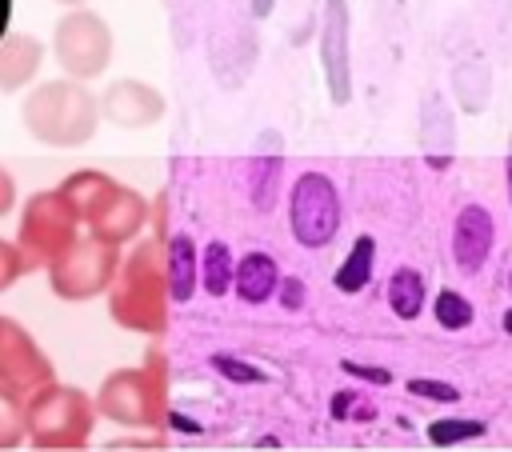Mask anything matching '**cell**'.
<instances>
[{
	"label": "cell",
	"instance_id": "cell-1",
	"mask_svg": "<svg viewBox=\"0 0 512 452\" xmlns=\"http://www.w3.org/2000/svg\"><path fill=\"white\" fill-rule=\"evenodd\" d=\"M108 316L124 332L140 336H160L168 328V284H164V260H160V240H132V248L120 256V268L108 284Z\"/></svg>",
	"mask_w": 512,
	"mask_h": 452
},
{
	"label": "cell",
	"instance_id": "cell-2",
	"mask_svg": "<svg viewBox=\"0 0 512 452\" xmlns=\"http://www.w3.org/2000/svg\"><path fill=\"white\" fill-rule=\"evenodd\" d=\"M20 120L24 132L44 148H80L100 128V104L84 80L60 76L32 84L20 104Z\"/></svg>",
	"mask_w": 512,
	"mask_h": 452
},
{
	"label": "cell",
	"instance_id": "cell-3",
	"mask_svg": "<svg viewBox=\"0 0 512 452\" xmlns=\"http://www.w3.org/2000/svg\"><path fill=\"white\" fill-rule=\"evenodd\" d=\"M96 420V400L60 380H48L24 396V440L32 448H84Z\"/></svg>",
	"mask_w": 512,
	"mask_h": 452
},
{
	"label": "cell",
	"instance_id": "cell-4",
	"mask_svg": "<svg viewBox=\"0 0 512 452\" xmlns=\"http://www.w3.org/2000/svg\"><path fill=\"white\" fill-rule=\"evenodd\" d=\"M96 400V416L120 424V428H160L168 420V380L164 360L136 368H116L104 376Z\"/></svg>",
	"mask_w": 512,
	"mask_h": 452
},
{
	"label": "cell",
	"instance_id": "cell-5",
	"mask_svg": "<svg viewBox=\"0 0 512 452\" xmlns=\"http://www.w3.org/2000/svg\"><path fill=\"white\" fill-rule=\"evenodd\" d=\"M344 228V200L328 172L304 168L288 184V232L304 252H324Z\"/></svg>",
	"mask_w": 512,
	"mask_h": 452
},
{
	"label": "cell",
	"instance_id": "cell-6",
	"mask_svg": "<svg viewBox=\"0 0 512 452\" xmlns=\"http://www.w3.org/2000/svg\"><path fill=\"white\" fill-rule=\"evenodd\" d=\"M80 236V220L60 196V188L32 192L20 204V224H16V248L24 256V272L48 268L72 240Z\"/></svg>",
	"mask_w": 512,
	"mask_h": 452
},
{
	"label": "cell",
	"instance_id": "cell-7",
	"mask_svg": "<svg viewBox=\"0 0 512 452\" xmlns=\"http://www.w3.org/2000/svg\"><path fill=\"white\" fill-rule=\"evenodd\" d=\"M120 256H124L120 244H108L96 232H84L44 268L48 272V288L68 304L96 300V296L108 292V284H112V276L120 268Z\"/></svg>",
	"mask_w": 512,
	"mask_h": 452
},
{
	"label": "cell",
	"instance_id": "cell-8",
	"mask_svg": "<svg viewBox=\"0 0 512 452\" xmlns=\"http://www.w3.org/2000/svg\"><path fill=\"white\" fill-rule=\"evenodd\" d=\"M112 52H116V40H112V28L104 24V16L88 12L84 4L64 12L56 20V32H52V56L56 64L64 68V76L72 80H96L104 76V68L112 64Z\"/></svg>",
	"mask_w": 512,
	"mask_h": 452
},
{
	"label": "cell",
	"instance_id": "cell-9",
	"mask_svg": "<svg viewBox=\"0 0 512 452\" xmlns=\"http://www.w3.org/2000/svg\"><path fill=\"white\" fill-rule=\"evenodd\" d=\"M96 104H100V120L112 124V128H124V132L152 128L168 112L164 92L156 84H148V80H136V76H120L108 88H100Z\"/></svg>",
	"mask_w": 512,
	"mask_h": 452
},
{
	"label": "cell",
	"instance_id": "cell-10",
	"mask_svg": "<svg viewBox=\"0 0 512 452\" xmlns=\"http://www.w3.org/2000/svg\"><path fill=\"white\" fill-rule=\"evenodd\" d=\"M48 380H56V368L40 352L32 332L24 324H16L12 316H0V384L28 396L32 388H40Z\"/></svg>",
	"mask_w": 512,
	"mask_h": 452
},
{
	"label": "cell",
	"instance_id": "cell-11",
	"mask_svg": "<svg viewBox=\"0 0 512 452\" xmlns=\"http://www.w3.org/2000/svg\"><path fill=\"white\" fill-rule=\"evenodd\" d=\"M496 248V220L480 200H468L456 208L452 216V232H448V256L456 276H476Z\"/></svg>",
	"mask_w": 512,
	"mask_h": 452
},
{
	"label": "cell",
	"instance_id": "cell-12",
	"mask_svg": "<svg viewBox=\"0 0 512 452\" xmlns=\"http://www.w3.org/2000/svg\"><path fill=\"white\" fill-rule=\"evenodd\" d=\"M148 220H152V204H148L136 188L116 184V192L108 196V204L88 220V232H96V236L108 240V244L128 248V244L148 228Z\"/></svg>",
	"mask_w": 512,
	"mask_h": 452
},
{
	"label": "cell",
	"instance_id": "cell-13",
	"mask_svg": "<svg viewBox=\"0 0 512 452\" xmlns=\"http://www.w3.org/2000/svg\"><path fill=\"white\" fill-rule=\"evenodd\" d=\"M160 240V260H164V284L172 304H188L200 292V248L188 232H168Z\"/></svg>",
	"mask_w": 512,
	"mask_h": 452
},
{
	"label": "cell",
	"instance_id": "cell-14",
	"mask_svg": "<svg viewBox=\"0 0 512 452\" xmlns=\"http://www.w3.org/2000/svg\"><path fill=\"white\" fill-rule=\"evenodd\" d=\"M280 260L264 248H252V252H240L236 256V268H232V296L248 308H260L276 296L280 288Z\"/></svg>",
	"mask_w": 512,
	"mask_h": 452
},
{
	"label": "cell",
	"instance_id": "cell-15",
	"mask_svg": "<svg viewBox=\"0 0 512 452\" xmlns=\"http://www.w3.org/2000/svg\"><path fill=\"white\" fill-rule=\"evenodd\" d=\"M44 64V44L32 32H0V92H20L36 80Z\"/></svg>",
	"mask_w": 512,
	"mask_h": 452
},
{
	"label": "cell",
	"instance_id": "cell-16",
	"mask_svg": "<svg viewBox=\"0 0 512 452\" xmlns=\"http://www.w3.org/2000/svg\"><path fill=\"white\" fill-rule=\"evenodd\" d=\"M384 304L400 324H412L428 308V280L416 264H396L384 280Z\"/></svg>",
	"mask_w": 512,
	"mask_h": 452
},
{
	"label": "cell",
	"instance_id": "cell-17",
	"mask_svg": "<svg viewBox=\"0 0 512 452\" xmlns=\"http://www.w3.org/2000/svg\"><path fill=\"white\" fill-rule=\"evenodd\" d=\"M116 184H120V180H112V176L100 172V168H80V172H68V176L60 180V196L68 200V208L76 212V220L88 224V220L108 204V196L116 192Z\"/></svg>",
	"mask_w": 512,
	"mask_h": 452
},
{
	"label": "cell",
	"instance_id": "cell-18",
	"mask_svg": "<svg viewBox=\"0 0 512 452\" xmlns=\"http://www.w3.org/2000/svg\"><path fill=\"white\" fill-rule=\"evenodd\" d=\"M324 72H328V92L336 104L348 100V28H344V4L328 0V20H324Z\"/></svg>",
	"mask_w": 512,
	"mask_h": 452
},
{
	"label": "cell",
	"instance_id": "cell-19",
	"mask_svg": "<svg viewBox=\"0 0 512 452\" xmlns=\"http://www.w3.org/2000/svg\"><path fill=\"white\" fill-rule=\"evenodd\" d=\"M372 272H376V236L372 232H360L352 240V248L344 252V260L336 264L332 288L344 292V296H360L372 284Z\"/></svg>",
	"mask_w": 512,
	"mask_h": 452
},
{
	"label": "cell",
	"instance_id": "cell-20",
	"mask_svg": "<svg viewBox=\"0 0 512 452\" xmlns=\"http://www.w3.org/2000/svg\"><path fill=\"white\" fill-rule=\"evenodd\" d=\"M232 268H236V252L224 240H208L200 248V292H208L212 300L228 296L232 292Z\"/></svg>",
	"mask_w": 512,
	"mask_h": 452
},
{
	"label": "cell",
	"instance_id": "cell-21",
	"mask_svg": "<svg viewBox=\"0 0 512 452\" xmlns=\"http://www.w3.org/2000/svg\"><path fill=\"white\" fill-rule=\"evenodd\" d=\"M432 320H436V328H444V332H464V328H472L476 308H472V300H468L460 288L444 284V288L432 296Z\"/></svg>",
	"mask_w": 512,
	"mask_h": 452
},
{
	"label": "cell",
	"instance_id": "cell-22",
	"mask_svg": "<svg viewBox=\"0 0 512 452\" xmlns=\"http://www.w3.org/2000/svg\"><path fill=\"white\" fill-rule=\"evenodd\" d=\"M488 432L484 420H468V416H440L428 424V440L436 448H452V444H464V440H480Z\"/></svg>",
	"mask_w": 512,
	"mask_h": 452
},
{
	"label": "cell",
	"instance_id": "cell-23",
	"mask_svg": "<svg viewBox=\"0 0 512 452\" xmlns=\"http://www.w3.org/2000/svg\"><path fill=\"white\" fill-rule=\"evenodd\" d=\"M24 444V392L0 384V448Z\"/></svg>",
	"mask_w": 512,
	"mask_h": 452
},
{
	"label": "cell",
	"instance_id": "cell-24",
	"mask_svg": "<svg viewBox=\"0 0 512 452\" xmlns=\"http://www.w3.org/2000/svg\"><path fill=\"white\" fill-rule=\"evenodd\" d=\"M212 368L224 372L232 384H268V372L248 364V360H236V356H212Z\"/></svg>",
	"mask_w": 512,
	"mask_h": 452
},
{
	"label": "cell",
	"instance_id": "cell-25",
	"mask_svg": "<svg viewBox=\"0 0 512 452\" xmlns=\"http://www.w3.org/2000/svg\"><path fill=\"white\" fill-rule=\"evenodd\" d=\"M404 388L412 396H420V400H432V404H456L460 400V388L440 384V380H428V376H412V380H404Z\"/></svg>",
	"mask_w": 512,
	"mask_h": 452
},
{
	"label": "cell",
	"instance_id": "cell-26",
	"mask_svg": "<svg viewBox=\"0 0 512 452\" xmlns=\"http://www.w3.org/2000/svg\"><path fill=\"white\" fill-rule=\"evenodd\" d=\"M20 276H24V256H20L16 240H4L0 236V292H8Z\"/></svg>",
	"mask_w": 512,
	"mask_h": 452
},
{
	"label": "cell",
	"instance_id": "cell-27",
	"mask_svg": "<svg viewBox=\"0 0 512 452\" xmlns=\"http://www.w3.org/2000/svg\"><path fill=\"white\" fill-rule=\"evenodd\" d=\"M280 308H288V312H296V308H304V300H308V288H304V280L300 276H280V288H276V296H272Z\"/></svg>",
	"mask_w": 512,
	"mask_h": 452
},
{
	"label": "cell",
	"instance_id": "cell-28",
	"mask_svg": "<svg viewBox=\"0 0 512 452\" xmlns=\"http://www.w3.org/2000/svg\"><path fill=\"white\" fill-rule=\"evenodd\" d=\"M344 372H348V376H360V380H368V384H392V372H388V368H368V364L344 360Z\"/></svg>",
	"mask_w": 512,
	"mask_h": 452
},
{
	"label": "cell",
	"instance_id": "cell-29",
	"mask_svg": "<svg viewBox=\"0 0 512 452\" xmlns=\"http://www.w3.org/2000/svg\"><path fill=\"white\" fill-rule=\"evenodd\" d=\"M8 212H16V180H12V172L0 164V220H4Z\"/></svg>",
	"mask_w": 512,
	"mask_h": 452
},
{
	"label": "cell",
	"instance_id": "cell-30",
	"mask_svg": "<svg viewBox=\"0 0 512 452\" xmlns=\"http://www.w3.org/2000/svg\"><path fill=\"white\" fill-rule=\"evenodd\" d=\"M504 188H508V208H512V136H508V152H504Z\"/></svg>",
	"mask_w": 512,
	"mask_h": 452
},
{
	"label": "cell",
	"instance_id": "cell-31",
	"mask_svg": "<svg viewBox=\"0 0 512 452\" xmlns=\"http://www.w3.org/2000/svg\"><path fill=\"white\" fill-rule=\"evenodd\" d=\"M56 4H68V8H80V4H88V0H56Z\"/></svg>",
	"mask_w": 512,
	"mask_h": 452
},
{
	"label": "cell",
	"instance_id": "cell-32",
	"mask_svg": "<svg viewBox=\"0 0 512 452\" xmlns=\"http://www.w3.org/2000/svg\"><path fill=\"white\" fill-rule=\"evenodd\" d=\"M504 328H508V332H512V308H508V312H504Z\"/></svg>",
	"mask_w": 512,
	"mask_h": 452
},
{
	"label": "cell",
	"instance_id": "cell-33",
	"mask_svg": "<svg viewBox=\"0 0 512 452\" xmlns=\"http://www.w3.org/2000/svg\"><path fill=\"white\" fill-rule=\"evenodd\" d=\"M508 296H512V268H508Z\"/></svg>",
	"mask_w": 512,
	"mask_h": 452
}]
</instances>
